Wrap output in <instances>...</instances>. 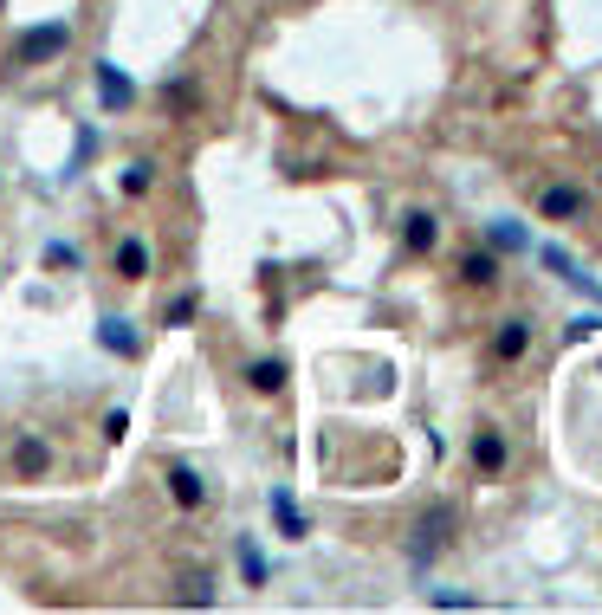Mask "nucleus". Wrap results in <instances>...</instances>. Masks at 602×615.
I'll return each mask as SVG.
<instances>
[{"label": "nucleus", "instance_id": "f257e3e1", "mask_svg": "<svg viewBox=\"0 0 602 615\" xmlns=\"http://www.w3.org/2000/svg\"><path fill=\"white\" fill-rule=\"evenodd\" d=\"M65 46H72V26H65V20L26 26V33H20V46H13V65H52Z\"/></svg>", "mask_w": 602, "mask_h": 615}, {"label": "nucleus", "instance_id": "f03ea898", "mask_svg": "<svg viewBox=\"0 0 602 615\" xmlns=\"http://www.w3.org/2000/svg\"><path fill=\"white\" fill-rule=\"evenodd\" d=\"M454 525H460L454 505H428V512H421V525H415V557H421V564L441 557L447 544H454Z\"/></svg>", "mask_w": 602, "mask_h": 615}, {"label": "nucleus", "instance_id": "7ed1b4c3", "mask_svg": "<svg viewBox=\"0 0 602 615\" xmlns=\"http://www.w3.org/2000/svg\"><path fill=\"white\" fill-rule=\"evenodd\" d=\"M7 467H13V480H46V473H52V447L39 441V434H13Z\"/></svg>", "mask_w": 602, "mask_h": 615}, {"label": "nucleus", "instance_id": "20e7f679", "mask_svg": "<svg viewBox=\"0 0 602 615\" xmlns=\"http://www.w3.org/2000/svg\"><path fill=\"white\" fill-rule=\"evenodd\" d=\"M531 350V318H505L499 331H492V357L499 363H518Z\"/></svg>", "mask_w": 602, "mask_h": 615}, {"label": "nucleus", "instance_id": "39448f33", "mask_svg": "<svg viewBox=\"0 0 602 615\" xmlns=\"http://www.w3.org/2000/svg\"><path fill=\"white\" fill-rule=\"evenodd\" d=\"M434 240H441V221H434L428 208L402 214V246H408V253H434Z\"/></svg>", "mask_w": 602, "mask_h": 615}, {"label": "nucleus", "instance_id": "423d86ee", "mask_svg": "<svg viewBox=\"0 0 602 615\" xmlns=\"http://www.w3.org/2000/svg\"><path fill=\"white\" fill-rule=\"evenodd\" d=\"M473 467H480L486 480H499V473H505V434H499V428H480V434H473Z\"/></svg>", "mask_w": 602, "mask_h": 615}, {"label": "nucleus", "instance_id": "0eeeda50", "mask_svg": "<svg viewBox=\"0 0 602 615\" xmlns=\"http://www.w3.org/2000/svg\"><path fill=\"white\" fill-rule=\"evenodd\" d=\"M246 389H253V395H279L285 389V363L279 357H253V363H246Z\"/></svg>", "mask_w": 602, "mask_h": 615}, {"label": "nucleus", "instance_id": "6e6552de", "mask_svg": "<svg viewBox=\"0 0 602 615\" xmlns=\"http://www.w3.org/2000/svg\"><path fill=\"white\" fill-rule=\"evenodd\" d=\"M460 279H467V285H480V292H492V285H499V259L473 246V253L460 259Z\"/></svg>", "mask_w": 602, "mask_h": 615}, {"label": "nucleus", "instance_id": "1a4fd4ad", "mask_svg": "<svg viewBox=\"0 0 602 615\" xmlns=\"http://www.w3.org/2000/svg\"><path fill=\"white\" fill-rule=\"evenodd\" d=\"M544 221H583V195L577 188H544Z\"/></svg>", "mask_w": 602, "mask_h": 615}, {"label": "nucleus", "instance_id": "9d476101", "mask_svg": "<svg viewBox=\"0 0 602 615\" xmlns=\"http://www.w3.org/2000/svg\"><path fill=\"white\" fill-rule=\"evenodd\" d=\"M98 98H104V104H111V111H123V104H130V98H136V91H130V78H123V72H117V65H98Z\"/></svg>", "mask_w": 602, "mask_h": 615}, {"label": "nucleus", "instance_id": "9b49d317", "mask_svg": "<svg viewBox=\"0 0 602 615\" xmlns=\"http://www.w3.org/2000/svg\"><path fill=\"white\" fill-rule=\"evenodd\" d=\"M544 266H557V272H564V279H570V285H583V292H596V298H602V285H596V279H590V272H583V266H577V259H570V253H564V246H544Z\"/></svg>", "mask_w": 602, "mask_h": 615}, {"label": "nucleus", "instance_id": "f8f14e48", "mask_svg": "<svg viewBox=\"0 0 602 615\" xmlns=\"http://www.w3.org/2000/svg\"><path fill=\"white\" fill-rule=\"evenodd\" d=\"M208 583H214V577H201V570H188V577L175 583V603H182V609H208V603H214V590H208Z\"/></svg>", "mask_w": 602, "mask_h": 615}, {"label": "nucleus", "instance_id": "ddd939ff", "mask_svg": "<svg viewBox=\"0 0 602 615\" xmlns=\"http://www.w3.org/2000/svg\"><path fill=\"white\" fill-rule=\"evenodd\" d=\"M98 344H104V350H117V357H136V331H130V318H104Z\"/></svg>", "mask_w": 602, "mask_h": 615}, {"label": "nucleus", "instance_id": "4468645a", "mask_svg": "<svg viewBox=\"0 0 602 615\" xmlns=\"http://www.w3.org/2000/svg\"><path fill=\"white\" fill-rule=\"evenodd\" d=\"M272 518H279V531H285V538H305V512H298V505H292V492H272Z\"/></svg>", "mask_w": 602, "mask_h": 615}, {"label": "nucleus", "instance_id": "2eb2a0df", "mask_svg": "<svg viewBox=\"0 0 602 615\" xmlns=\"http://www.w3.org/2000/svg\"><path fill=\"white\" fill-rule=\"evenodd\" d=\"M169 492H175V505L195 512V505H201V473L195 467H169Z\"/></svg>", "mask_w": 602, "mask_h": 615}, {"label": "nucleus", "instance_id": "dca6fc26", "mask_svg": "<svg viewBox=\"0 0 602 615\" xmlns=\"http://www.w3.org/2000/svg\"><path fill=\"white\" fill-rule=\"evenodd\" d=\"M117 272H123V279H149V246L143 240H123L117 246Z\"/></svg>", "mask_w": 602, "mask_h": 615}, {"label": "nucleus", "instance_id": "f3484780", "mask_svg": "<svg viewBox=\"0 0 602 615\" xmlns=\"http://www.w3.org/2000/svg\"><path fill=\"white\" fill-rule=\"evenodd\" d=\"M240 570H246V583H266V564H259L253 544H240Z\"/></svg>", "mask_w": 602, "mask_h": 615}, {"label": "nucleus", "instance_id": "a211bd4d", "mask_svg": "<svg viewBox=\"0 0 602 615\" xmlns=\"http://www.w3.org/2000/svg\"><path fill=\"white\" fill-rule=\"evenodd\" d=\"M162 318H169V324H188V318H195V292H182L169 311H162Z\"/></svg>", "mask_w": 602, "mask_h": 615}, {"label": "nucleus", "instance_id": "6ab92c4d", "mask_svg": "<svg viewBox=\"0 0 602 615\" xmlns=\"http://www.w3.org/2000/svg\"><path fill=\"white\" fill-rule=\"evenodd\" d=\"M46 266H78V246H65V240H52V246H46Z\"/></svg>", "mask_w": 602, "mask_h": 615}, {"label": "nucleus", "instance_id": "aec40b11", "mask_svg": "<svg viewBox=\"0 0 602 615\" xmlns=\"http://www.w3.org/2000/svg\"><path fill=\"white\" fill-rule=\"evenodd\" d=\"M149 169H156V162H136V169L123 175V188H130V195H143V188H149Z\"/></svg>", "mask_w": 602, "mask_h": 615}, {"label": "nucleus", "instance_id": "412c9836", "mask_svg": "<svg viewBox=\"0 0 602 615\" xmlns=\"http://www.w3.org/2000/svg\"><path fill=\"white\" fill-rule=\"evenodd\" d=\"M123 428H130V415H123V408H111V415H104V441H123Z\"/></svg>", "mask_w": 602, "mask_h": 615}, {"label": "nucleus", "instance_id": "4be33fe9", "mask_svg": "<svg viewBox=\"0 0 602 615\" xmlns=\"http://www.w3.org/2000/svg\"><path fill=\"white\" fill-rule=\"evenodd\" d=\"M492 240H499V246H525V234H518L512 221H499V227H492Z\"/></svg>", "mask_w": 602, "mask_h": 615}, {"label": "nucleus", "instance_id": "5701e85b", "mask_svg": "<svg viewBox=\"0 0 602 615\" xmlns=\"http://www.w3.org/2000/svg\"><path fill=\"white\" fill-rule=\"evenodd\" d=\"M0 7H7V0H0Z\"/></svg>", "mask_w": 602, "mask_h": 615}]
</instances>
